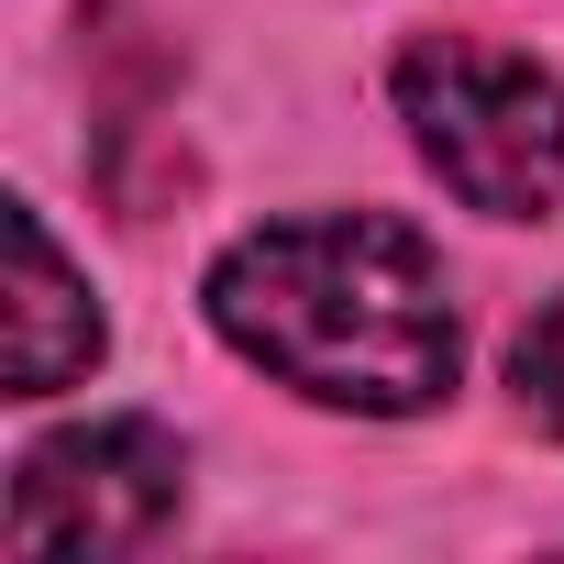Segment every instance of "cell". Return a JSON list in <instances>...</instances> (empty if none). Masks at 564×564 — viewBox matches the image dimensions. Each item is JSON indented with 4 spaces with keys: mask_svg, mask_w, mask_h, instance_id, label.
<instances>
[{
    "mask_svg": "<svg viewBox=\"0 0 564 564\" xmlns=\"http://www.w3.org/2000/svg\"><path fill=\"white\" fill-rule=\"evenodd\" d=\"M100 300H89V276L56 254L45 210L12 199V333H0V366H12V399H56L67 377L100 366Z\"/></svg>",
    "mask_w": 564,
    "mask_h": 564,
    "instance_id": "obj_4",
    "label": "cell"
},
{
    "mask_svg": "<svg viewBox=\"0 0 564 564\" xmlns=\"http://www.w3.org/2000/svg\"><path fill=\"white\" fill-rule=\"evenodd\" d=\"M509 388H520V410H531L542 432H564V289L520 322V344H509Z\"/></svg>",
    "mask_w": 564,
    "mask_h": 564,
    "instance_id": "obj_5",
    "label": "cell"
},
{
    "mask_svg": "<svg viewBox=\"0 0 564 564\" xmlns=\"http://www.w3.org/2000/svg\"><path fill=\"white\" fill-rule=\"evenodd\" d=\"M210 322L276 388L322 410H366V421L432 410L465 366L454 276L388 210H311V221L243 232L210 265Z\"/></svg>",
    "mask_w": 564,
    "mask_h": 564,
    "instance_id": "obj_1",
    "label": "cell"
},
{
    "mask_svg": "<svg viewBox=\"0 0 564 564\" xmlns=\"http://www.w3.org/2000/svg\"><path fill=\"white\" fill-rule=\"evenodd\" d=\"M399 122L465 210L487 221L564 210V78L553 67L476 45V34H421L399 56Z\"/></svg>",
    "mask_w": 564,
    "mask_h": 564,
    "instance_id": "obj_2",
    "label": "cell"
},
{
    "mask_svg": "<svg viewBox=\"0 0 564 564\" xmlns=\"http://www.w3.org/2000/svg\"><path fill=\"white\" fill-rule=\"evenodd\" d=\"M188 498V454L155 421H78L12 476V553H144Z\"/></svg>",
    "mask_w": 564,
    "mask_h": 564,
    "instance_id": "obj_3",
    "label": "cell"
}]
</instances>
